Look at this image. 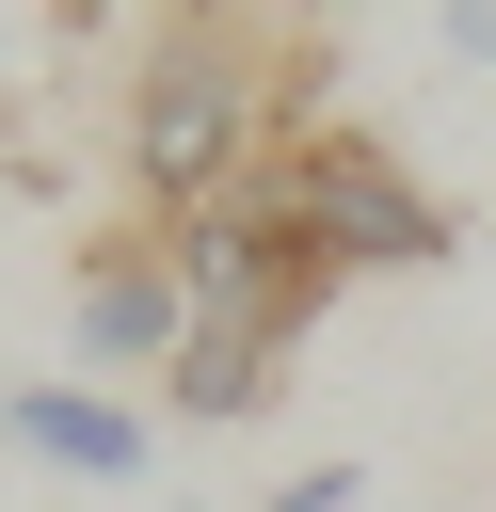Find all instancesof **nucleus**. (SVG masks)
Wrapping results in <instances>:
<instances>
[{
  "mask_svg": "<svg viewBox=\"0 0 496 512\" xmlns=\"http://www.w3.org/2000/svg\"><path fill=\"white\" fill-rule=\"evenodd\" d=\"M0 448L16 464H48V480H80V496H144V416L128 400H80V384H0Z\"/></svg>",
  "mask_w": 496,
  "mask_h": 512,
  "instance_id": "4",
  "label": "nucleus"
},
{
  "mask_svg": "<svg viewBox=\"0 0 496 512\" xmlns=\"http://www.w3.org/2000/svg\"><path fill=\"white\" fill-rule=\"evenodd\" d=\"M256 128H272V80H256V48H240L224 16L160 32V64L128 80V176H144L160 208H224V192L256 176Z\"/></svg>",
  "mask_w": 496,
  "mask_h": 512,
  "instance_id": "1",
  "label": "nucleus"
},
{
  "mask_svg": "<svg viewBox=\"0 0 496 512\" xmlns=\"http://www.w3.org/2000/svg\"><path fill=\"white\" fill-rule=\"evenodd\" d=\"M256 512H368V464H352V448H336V464H304V480H272V496H256Z\"/></svg>",
  "mask_w": 496,
  "mask_h": 512,
  "instance_id": "5",
  "label": "nucleus"
},
{
  "mask_svg": "<svg viewBox=\"0 0 496 512\" xmlns=\"http://www.w3.org/2000/svg\"><path fill=\"white\" fill-rule=\"evenodd\" d=\"M432 48L448 64H496V0H432Z\"/></svg>",
  "mask_w": 496,
  "mask_h": 512,
  "instance_id": "6",
  "label": "nucleus"
},
{
  "mask_svg": "<svg viewBox=\"0 0 496 512\" xmlns=\"http://www.w3.org/2000/svg\"><path fill=\"white\" fill-rule=\"evenodd\" d=\"M64 336H80V368H96V384H112V368H176V352H192V272H176V240L96 256V272H80V304H64Z\"/></svg>",
  "mask_w": 496,
  "mask_h": 512,
  "instance_id": "3",
  "label": "nucleus"
},
{
  "mask_svg": "<svg viewBox=\"0 0 496 512\" xmlns=\"http://www.w3.org/2000/svg\"><path fill=\"white\" fill-rule=\"evenodd\" d=\"M256 208L320 256V272H432L448 256V208L384 160V128H304L256 160Z\"/></svg>",
  "mask_w": 496,
  "mask_h": 512,
  "instance_id": "2",
  "label": "nucleus"
}]
</instances>
